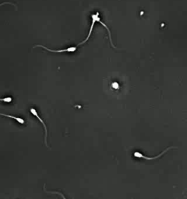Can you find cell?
Listing matches in <instances>:
<instances>
[{"mask_svg": "<svg viewBox=\"0 0 187 199\" xmlns=\"http://www.w3.org/2000/svg\"><path fill=\"white\" fill-rule=\"evenodd\" d=\"M46 191V192H47V193H49L58 194V195H60V196H62L63 199H66V198H65V197H64V195H63V194L62 193H59V192H54V191H53V192H50V191Z\"/></svg>", "mask_w": 187, "mask_h": 199, "instance_id": "8", "label": "cell"}, {"mask_svg": "<svg viewBox=\"0 0 187 199\" xmlns=\"http://www.w3.org/2000/svg\"><path fill=\"white\" fill-rule=\"evenodd\" d=\"M96 21L97 22H98V23H100V24L101 25H102L103 26H104L105 28L107 29V32H108V35H109V39H110V44H111V45H112V47H114V48H116V47L114 46V45H113V41H112V37H111V33H110V29H109V28L107 27V25L106 24H105L104 23H103L102 21L101 20H100V16H99V13H97V14H96Z\"/></svg>", "mask_w": 187, "mask_h": 199, "instance_id": "3", "label": "cell"}, {"mask_svg": "<svg viewBox=\"0 0 187 199\" xmlns=\"http://www.w3.org/2000/svg\"><path fill=\"white\" fill-rule=\"evenodd\" d=\"M13 4V5H14V4H12V3H10V2H4V3H2V4H0V7H1V6H2V5H4V4Z\"/></svg>", "mask_w": 187, "mask_h": 199, "instance_id": "10", "label": "cell"}, {"mask_svg": "<svg viewBox=\"0 0 187 199\" xmlns=\"http://www.w3.org/2000/svg\"><path fill=\"white\" fill-rule=\"evenodd\" d=\"M0 101H4V102H7V103H10L12 101V98L11 97H7V98H0Z\"/></svg>", "mask_w": 187, "mask_h": 199, "instance_id": "7", "label": "cell"}, {"mask_svg": "<svg viewBox=\"0 0 187 199\" xmlns=\"http://www.w3.org/2000/svg\"><path fill=\"white\" fill-rule=\"evenodd\" d=\"M0 115L7 117V118H13V119L16 120V121H18V122L19 123H21V124H23L25 123L24 120L22 119V118H16V117H15V116H12V115H5V114H2V113H0Z\"/></svg>", "mask_w": 187, "mask_h": 199, "instance_id": "6", "label": "cell"}, {"mask_svg": "<svg viewBox=\"0 0 187 199\" xmlns=\"http://www.w3.org/2000/svg\"><path fill=\"white\" fill-rule=\"evenodd\" d=\"M30 112H31V113L33 115H34V116H35V117H37V119H38L39 120H40V122L42 123V124H43V126H44L45 131H46V138H45V142H46V144L47 145V128H46V124H45L44 121H43V120H42L41 118H40V116H39V115H38V114H37V111H36V110H35V109L31 108V110H30Z\"/></svg>", "mask_w": 187, "mask_h": 199, "instance_id": "5", "label": "cell"}, {"mask_svg": "<svg viewBox=\"0 0 187 199\" xmlns=\"http://www.w3.org/2000/svg\"><path fill=\"white\" fill-rule=\"evenodd\" d=\"M171 148H174L173 147H169V148H167V149H165V150H164L162 152H161V154H159V155H157V156H154V157H146V156H145V155H143V154L142 153H140V152H135L134 153V157H136V158H144V159H146V160H155V159H156V158H159V157H161V156H162L163 155H164V153H166V152H167V151L169 150L170 149H171Z\"/></svg>", "mask_w": 187, "mask_h": 199, "instance_id": "1", "label": "cell"}, {"mask_svg": "<svg viewBox=\"0 0 187 199\" xmlns=\"http://www.w3.org/2000/svg\"><path fill=\"white\" fill-rule=\"evenodd\" d=\"M112 86H113V88H116V89H117V88H119V84H118L117 83H113V85H112Z\"/></svg>", "mask_w": 187, "mask_h": 199, "instance_id": "9", "label": "cell"}, {"mask_svg": "<svg viewBox=\"0 0 187 199\" xmlns=\"http://www.w3.org/2000/svg\"><path fill=\"white\" fill-rule=\"evenodd\" d=\"M42 47V48H44V49H46V50H47L48 51L52 52V53H63V52H71V53H73V52L76 51V50H77V47H70L67 49H64V50H50V49L47 48V47H44V46H43V45H35L34 47Z\"/></svg>", "mask_w": 187, "mask_h": 199, "instance_id": "2", "label": "cell"}, {"mask_svg": "<svg viewBox=\"0 0 187 199\" xmlns=\"http://www.w3.org/2000/svg\"><path fill=\"white\" fill-rule=\"evenodd\" d=\"M92 25H91V28H90V30H89V34H88V36H87V37L86 38V40H83V42H81L80 43H79L78 45V46H79V45H82V44H84L85 42H86L89 40V39L90 38V37H91V34H92V31H93V28H94V24H95V23L97 21H96V14H94V15H92Z\"/></svg>", "mask_w": 187, "mask_h": 199, "instance_id": "4", "label": "cell"}]
</instances>
